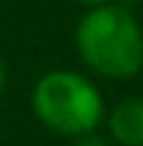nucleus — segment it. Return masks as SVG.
Masks as SVG:
<instances>
[{
    "instance_id": "1",
    "label": "nucleus",
    "mask_w": 143,
    "mask_h": 146,
    "mask_svg": "<svg viewBox=\"0 0 143 146\" xmlns=\"http://www.w3.org/2000/svg\"><path fill=\"white\" fill-rule=\"evenodd\" d=\"M73 42L79 59L95 76L132 79L143 70V28L126 6L104 3L87 9Z\"/></svg>"
},
{
    "instance_id": "2",
    "label": "nucleus",
    "mask_w": 143,
    "mask_h": 146,
    "mask_svg": "<svg viewBox=\"0 0 143 146\" xmlns=\"http://www.w3.org/2000/svg\"><path fill=\"white\" fill-rule=\"evenodd\" d=\"M36 121L62 138H79L101 127L107 104L101 90L79 70L56 68L42 73L31 90Z\"/></svg>"
},
{
    "instance_id": "3",
    "label": "nucleus",
    "mask_w": 143,
    "mask_h": 146,
    "mask_svg": "<svg viewBox=\"0 0 143 146\" xmlns=\"http://www.w3.org/2000/svg\"><path fill=\"white\" fill-rule=\"evenodd\" d=\"M112 143L118 146H143V96H129L118 101L104 115Z\"/></svg>"
},
{
    "instance_id": "4",
    "label": "nucleus",
    "mask_w": 143,
    "mask_h": 146,
    "mask_svg": "<svg viewBox=\"0 0 143 146\" xmlns=\"http://www.w3.org/2000/svg\"><path fill=\"white\" fill-rule=\"evenodd\" d=\"M73 141H76L73 146H112V141H109V138H104V135H98V132L79 135V138H73Z\"/></svg>"
},
{
    "instance_id": "5",
    "label": "nucleus",
    "mask_w": 143,
    "mask_h": 146,
    "mask_svg": "<svg viewBox=\"0 0 143 146\" xmlns=\"http://www.w3.org/2000/svg\"><path fill=\"white\" fill-rule=\"evenodd\" d=\"M73 3H79L84 9H95V6H104V3H112V0H73Z\"/></svg>"
},
{
    "instance_id": "6",
    "label": "nucleus",
    "mask_w": 143,
    "mask_h": 146,
    "mask_svg": "<svg viewBox=\"0 0 143 146\" xmlns=\"http://www.w3.org/2000/svg\"><path fill=\"white\" fill-rule=\"evenodd\" d=\"M6 79H9V70H6V62H3V56H0V93L6 87Z\"/></svg>"
}]
</instances>
